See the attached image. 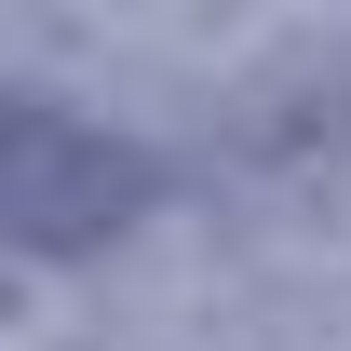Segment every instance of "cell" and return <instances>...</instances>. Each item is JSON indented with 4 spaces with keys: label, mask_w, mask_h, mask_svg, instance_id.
Segmentation results:
<instances>
[{
    "label": "cell",
    "mask_w": 351,
    "mask_h": 351,
    "mask_svg": "<svg viewBox=\"0 0 351 351\" xmlns=\"http://www.w3.org/2000/svg\"><path fill=\"white\" fill-rule=\"evenodd\" d=\"M162 149L82 122L68 95L0 82V243L14 257H108L135 217H162Z\"/></svg>",
    "instance_id": "cell-1"
}]
</instances>
